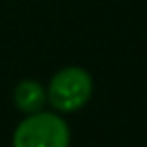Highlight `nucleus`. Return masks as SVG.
I'll list each match as a JSON object with an SVG mask.
<instances>
[{"instance_id": "f257e3e1", "label": "nucleus", "mask_w": 147, "mask_h": 147, "mask_svg": "<svg viewBox=\"0 0 147 147\" xmlns=\"http://www.w3.org/2000/svg\"><path fill=\"white\" fill-rule=\"evenodd\" d=\"M13 147H69V128L54 113H32L15 128Z\"/></svg>"}, {"instance_id": "f03ea898", "label": "nucleus", "mask_w": 147, "mask_h": 147, "mask_svg": "<svg viewBox=\"0 0 147 147\" xmlns=\"http://www.w3.org/2000/svg\"><path fill=\"white\" fill-rule=\"evenodd\" d=\"M91 91H93L91 76L80 67H67L52 78L48 100L52 102L56 110L71 113V110H78L87 104L91 97Z\"/></svg>"}, {"instance_id": "7ed1b4c3", "label": "nucleus", "mask_w": 147, "mask_h": 147, "mask_svg": "<svg viewBox=\"0 0 147 147\" xmlns=\"http://www.w3.org/2000/svg\"><path fill=\"white\" fill-rule=\"evenodd\" d=\"M13 100H15V106L28 115L32 113H39L46 104L48 95L46 91L41 89L39 82H32V80H24L15 87V93H13Z\"/></svg>"}]
</instances>
